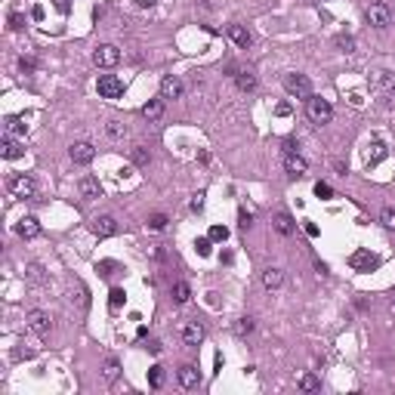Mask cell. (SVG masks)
Masks as SVG:
<instances>
[{"instance_id": "obj_1", "label": "cell", "mask_w": 395, "mask_h": 395, "mask_svg": "<svg viewBox=\"0 0 395 395\" xmlns=\"http://www.w3.org/2000/svg\"><path fill=\"white\" fill-rule=\"evenodd\" d=\"M306 118L315 124V127H324V124H330L334 120V105L328 102V99H321V96H309L306 99Z\"/></svg>"}, {"instance_id": "obj_2", "label": "cell", "mask_w": 395, "mask_h": 395, "mask_svg": "<svg viewBox=\"0 0 395 395\" xmlns=\"http://www.w3.org/2000/svg\"><path fill=\"white\" fill-rule=\"evenodd\" d=\"M6 188H10L12 198H34V194H38V182H34V176H28V173H16V176H10Z\"/></svg>"}, {"instance_id": "obj_3", "label": "cell", "mask_w": 395, "mask_h": 395, "mask_svg": "<svg viewBox=\"0 0 395 395\" xmlns=\"http://www.w3.org/2000/svg\"><path fill=\"white\" fill-rule=\"evenodd\" d=\"M284 90H287L294 99H309V96H312V80H309L306 74H287V78H284Z\"/></svg>"}, {"instance_id": "obj_4", "label": "cell", "mask_w": 395, "mask_h": 395, "mask_svg": "<svg viewBox=\"0 0 395 395\" xmlns=\"http://www.w3.org/2000/svg\"><path fill=\"white\" fill-rule=\"evenodd\" d=\"M364 16H368V22L374 25V28H389L392 25V10L386 6V4H370L368 10H364Z\"/></svg>"}, {"instance_id": "obj_5", "label": "cell", "mask_w": 395, "mask_h": 395, "mask_svg": "<svg viewBox=\"0 0 395 395\" xmlns=\"http://www.w3.org/2000/svg\"><path fill=\"white\" fill-rule=\"evenodd\" d=\"M96 90H99L102 99H120L124 96V80L114 78V74H102L99 84H96Z\"/></svg>"}, {"instance_id": "obj_6", "label": "cell", "mask_w": 395, "mask_h": 395, "mask_svg": "<svg viewBox=\"0 0 395 395\" xmlns=\"http://www.w3.org/2000/svg\"><path fill=\"white\" fill-rule=\"evenodd\" d=\"M93 62H96L99 68H114V65L120 62V50H118L114 44H102V46L93 52Z\"/></svg>"}, {"instance_id": "obj_7", "label": "cell", "mask_w": 395, "mask_h": 395, "mask_svg": "<svg viewBox=\"0 0 395 395\" xmlns=\"http://www.w3.org/2000/svg\"><path fill=\"white\" fill-rule=\"evenodd\" d=\"M284 170H287V176H290V179H300V176H306V173H309V160L302 158L300 152L284 154Z\"/></svg>"}, {"instance_id": "obj_8", "label": "cell", "mask_w": 395, "mask_h": 395, "mask_svg": "<svg viewBox=\"0 0 395 395\" xmlns=\"http://www.w3.org/2000/svg\"><path fill=\"white\" fill-rule=\"evenodd\" d=\"M25 321H28V330L31 334H38V336H46L50 334V315L44 309H31L25 315Z\"/></svg>"}, {"instance_id": "obj_9", "label": "cell", "mask_w": 395, "mask_h": 395, "mask_svg": "<svg viewBox=\"0 0 395 395\" xmlns=\"http://www.w3.org/2000/svg\"><path fill=\"white\" fill-rule=\"evenodd\" d=\"M349 266L355 268V272H374V268L380 266V260H376L370 250H355V254L349 256Z\"/></svg>"}, {"instance_id": "obj_10", "label": "cell", "mask_w": 395, "mask_h": 395, "mask_svg": "<svg viewBox=\"0 0 395 395\" xmlns=\"http://www.w3.org/2000/svg\"><path fill=\"white\" fill-rule=\"evenodd\" d=\"M16 235L25 238V241H34V238L40 235V222H38V216H22L19 222H16Z\"/></svg>"}, {"instance_id": "obj_11", "label": "cell", "mask_w": 395, "mask_h": 395, "mask_svg": "<svg viewBox=\"0 0 395 395\" xmlns=\"http://www.w3.org/2000/svg\"><path fill=\"white\" fill-rule=\"evenodd\" d=\"M182 343H186V346H201V343H204V324H201V321H186V328H182Z\"/></svg>"}, {"instance_id": "obj_12", "label": "cell", "mask_w": 395, "mask_h": 395, "mask_svg": "<svg viewBox=\"0 0 395 395\" xmlns=\"http://www.w3.org/2000/svg\"><path fill=\"white\" fill-rule=\"evenodd\" d=\"M160 99H182V80H179L176 74H167L164 80H160Z\"/></svg>"}, {"instance_id": "obj_13", "label": "cell", "mask_w": 395, "mask_h": 395, "mask_svg": "<svg viewBox=\"0 0 395 395\" xmlns=\"http://www.w3.org/2000/svg\"><path fill=\"white\" fill-rule=\"evenodd\" d=\"M68 154H71V160H74V164H90V160L96 158V148L90 146V142H74V146L68 148Z\"/></svg>"}, {"instance_id": "obj_14", "label": "cell", "mask_w": 395, "mask_h": 395, "mask_svg": "<svg viewBox=\"0 0 395 395\" xmlns=\"http://www.w3.org/2000/svg\"><path fill=\"white\" fill-rule=\"evenodd\" d=\"M93 235H96V238H112V235H118L114 216H96V220H93Z\"/></svg>"}, {"instance_id": "obj_15", "label": "cell", "mask_w": 395, "mask_h": 395, "mask_svg": "<svg viewBox=\"0 0 395 395\" xmlns=\"http://www.w3.org/2000/svg\"><path fill=\"white\" fill-rule=\"evenodd\" d=\"M228 40L235 46H241V50H247L250 44H254V34H250L244 25H228Z\"/></svg>"}, {"instance_id": "obj_16", "label": "cell", "mask_w": 395, "mask_h": 395, "mask_svg": "<svg viewBox=\"0 0 395 395\" xmlns=\"http://www.w3.org/2000/svg\"><path fill=\"white\" fill-rule=\"evenodd\" d=\"M80 194L86 198V201H96V198H102V186H99V179L96 176H84L80 182H78Z\"/></svg>"}, {"instance_id": "obj_17", "label": "cell", "mask_w": 395, "mask_h": 395, "mask_svg": "<svg viewBox=\"0 0 395 395\" xmlns=\"http://www.w3.org/2000/svg\"><path fill=\"white\" fill-rule=\"evenodd\" d=\"M198 383H201V374H198L194 364H182V368H179V386H182V389H194Z\"/></svg>"}, {"instance_id": "obj_18", "label": "cell", "mask_w": 395, "mask_h": 395, "mask_svg": "<svg viewBox=\"0 0 395 395\" xmlns=\"http://www.w3.org/2000/svg\"><path fill=\"white\" fill-rule=\"evenodd\" d=\"M281 284H284V272H281L278 266H268L266 272H262V287H266V290H278Z\"/></svg>"}, {"instance_id": "obj_19", "label": "cell", "mask_w": 395, "mask_h": 395, "mask_svg": "<svg viewBox=\"0 0 395 395\" xmlns=\"http://www.w3.org/2000/svg\"><path fill=\"white\" fill-rule=\"evenodd\" d=\"M0 154H4L6 160H16V158H22V146L12 136H4V142H0Z\"/></svg>"}, {"instance_id": "obj_20", "label": "cell", "mask_w": 395, "mask_h": 395, "mask_svg": "<svg viewBox=\"0 0 395 395\" xmlns=\"http://www.w3.org/2000/svg\"><path fill=\"white\" fill-rule=\"evenodd\" d=\"M160 114H164V99H148L146 105H142V118H148V120H158Z\"/></svg>"}, {"instance_id": "obj_21", "label": "cell", "mask_w": 395, "mask_h": 395, "mask_svg": "<svg viewBox=\"0 0 395 395\" xmlns=\"http://www.w3.org/2000/svg\"><path fill=\"white\" fill-rule=\"evenodd\" d=\"M173 300L179 302V306H182V302H188L192 300V287H188V281H182V278H179V281H173Z\"/></svg>"}, {"instance_id": "obj_22", "label": "cell", "mask_w": 395, "mask_h": 395, "mask_svg": "<svg viewBox=\"0 0 395 395\" xmlns=\"http://www.w3.org/2000/svg\"><path fill=\"white\" fill-rule=\"evenodd\" d=\"M275 232L287 238V235H294V232H296V226H294V220L287 216V213H278V216H275Z\"/></svg>"}, {"instance_id": "obj_23", "label": "cell", "mask_w": 395, "mask_h": 395, "mask_svg": "<svg viewBox=\"0 0 395 395\" xmlns=\"http://www.w3.org/2000/svg\"><path fill=\"white\" fill-rule=\"evenodd\" d=\"M235 84L244 90V93H250V90L256 86V74L254 71H235Z\"/></svg>"}, {"instance_id": "obj_24", "label": "cell", "mask_w": 395, "mask_h": 395, "mask_svg": "<svg viewBox=\"0 0 395 395\" xmlns=\"http://www.w3.org/2000/svg\"><path fill=\"white\" fill-rule=\"evenodd\" d=\"M386 142H374V146H370V158H368V167H376V164H380V160H386Z\"/></svg>"}, {"instance_id": "obj_25", "label": "cell", "mask_w": 395, "mask_h": 395, "mask_svg": "<svg viewBox=\"0 0 395 395\" xmlns=\"http://www.w3.org/2000/svg\"><path fill=\"white\" fill-rule=\"evenodd\" d=\"M130 160H133L136 167H146L148 160H152V154H148L146 146H133V148H130Z\"/></svg>"}, {"instance_id": "obj_26", "label": "cell", "mask_w": 395, "mask_h": 395, "mask_svg": "<svg viewBox=\"0 0 395 395\" xmlns=\"http://www.w3.org/2000/svg\"><path fill=\"white\" fill-rule=\"evenodd\" d=\"M164 380H167V374H164V368H160V364L148 368V386L152 389H160V386H164Z\"/></svg>"}, {"instance_id": "obj_27", "label": "cell", "mask_w": 395, "mask_h": 395, "mask_svg": "<svg viewBox=\"0 0 395 395\" xmlns=\"http://www.w3.org/2000/svg\"><path fill=\"white\" fill-rule=\"evenodd\" d=\"M105 133H108L112 139H124V136H127V124H120V120H108V124H105Z\"/></svg>"}, {"instance_id": "obj_28", "label": "cell", "mask_w": 395, "mask_h": 395, "mask_svg": "<svg viewBox=\"0 0 395 395\" xmlns=\"http://www.w3.org/2000/svg\"><path fill=\"white\" fill-rule=\"evenodd\" d=\"M254 328H256L254 318H238V321H235V334H238V336H250V334H254Z\"/></svg>"}, {"instance_id": "obj_29", "label": "cell", "mask_w": 395, "mask_h": 395, "mask_svg": "<svg viewBox=\"0 0 395 395\" xmlns=\"http://www.w3.org/2000/svg\"><path fill=\"white\" fill-rule=\"evenodd\" d=\"M300 389H302V392H318V389H321L318 376H315V374H302V376H300Z\"/></svg>"}, {"instance_id": "obj_30", "label": "cell", "mask_w": 395, "mask_h": 395, "mask_svg": "<svg viewBox=\"0 0 395 395\" xmlns=\"http://www.w3.org/2000/svg\"><path fill=\"white\" fill-rule=\"evenodd\" d=\"M124 300H127L124 287H112V294H108V306H112V312H118V309L124 306Z\"/></svg>"}, {"instance_id": "obj_31", "label": "cell", "mask_w": 395, "mask_h": 395, "mask_svg": "<svg viewBox=\"0 0 395 395\" xmlns=\"http://www.w3.org/2000/svg\"><path fill=\"white\" fill-rule=\"evenodd\" d=\"M167 216H164V213H152V216H148V228H154V232H164L167 228Z\"/></svg>"}, {"instance_id": "obj_32", "label": "cell", "mask_w": 395, "mask_h": 395, "mask_svg": "<svg viewBox=\"0 0 395 395\" xmlns=\"http://www.w3.org/2000/svg\"><path fill=\"white\" fill-rule=\"evenodd\" d=\"M102 374H105V380L112 383V380H118V374H120V364L114 362V358H108V362H105V370H102Z\"/></svg>"}, {"instance_id": "obj_33", "label": "cell", "mask_w": 395, "mask_h": 395, "mask_svg": "<svg viewBox=\"0 0 395 395\" xmlns=\"http://www.w3.org/2000/svg\"><path fill=\"white\" fill-rule=\"evenodd\" d=\"M380 222H383L389 232H395V207H383V213H380Z\"/></svg>"}, {"instance_id": "obj_34", "label": "cell", "mask_w": 395, "mask_h": 395, "mask_svg": "<svg viewBox=\"0 0 395 395\" xmlns=\"http://www.w3.org/2000/svg\"><path fill=\"white\" fill-rule=\"evenodd\" d=\"M6 133H25V124H22V118L10 114V118H6Z\"/></svg>"}, {"instance_id": "obj_35", "label": "cell", "mask_w": 395, "mask_h": 395, "mask_svg": "<svg viewBox=\"0 0 395 395\" xmlns=\"http://www.w3.org/2000/svg\"><path fill=\"white\" fill-rule=\"evenodd\" d=\"M336 46L343 50V52H355V40L349 38V34H340V38H336Z\"/></svg>"}, {"instance_id": "obj_36", "label": "cell", "mask_w": 395, "mask_h": 395, "mask_svg": "<svg viewBox=\"0 0 395 395\" xmlns=\"http://www.w3.org/2000/svg\"><path fill=\"white\" fill-rule=\"evenodd\" d=\"M28 281H31V284H40V281H44V268H40L38 262L28 266Z\"/></svg>"}, {"instance_id": "obj_37", "label": "cell", "mask_w": 395, "mask_h": 395, "mask_svg": "<svg viewBox=\"0 0 395 395\" xmlns=\"http://www.w3.org/2000/svg\"><path fill=\"white\" fill-rule=\"evenodd\" d=\"M376 84L386 86V90H395V78L389 74V71H380V74H376Z\"/></svg>"}, {"instance_id": "obj_38", "label": "cell", "mask_w": 395, "mask_h": 395, "mask_svg": "<svg viewBox=\"0 0 395 395\" xmlns=\"http://www.w3.org/2000/svg\"><path fill=\"white\" fill-rule=\"evenodd\" d=\"M228 238V228L226 226H213L210 228V241H226Z\"/></svg>"}, {"instance_id": "obj_39", "label": "cell", "mask_w": 395, "mask_h": 395, "mask_svg": "<svg viewBox=\"0 0 395 395\" xmlns=\"http://www.w3.org/2000/svg\"><path fill=\"white\" fill-rule=\"evenodd\" d=\"M114 268H118V262H112V260H105V262H99V272H102L105 278H112V275H114Z\"/></svg>"}, {"instance_id": "obj_40", "label": "cell", "mask_w": 395, "mask_h": 395, "mask_svg": "<svg viewBox=\"0 0 395 395\" xmlns=\"http://www.w3.org/2000/svg\"><path fill=\"white\" fill-rule=\"evenodd\" d=\"M194 247H198V254H201V256H210V238H198Z\"/></svg>"}, {"instance_id": "obj_41", "label": "cell", "mask_w": 395, "mask_h": 395, "mask_svg": "<svg viewBox=\"0 0 395 395\" xmlns=\"http://www.w3.org/2000/svg\"><path fill=\"white\" fill-rule=\"evenodd\" d=\"M315 194H318V198H330V194H334V188H330L328 182H315Z\"/></svg>"}, {"instance_id": "obj_42", "label": "cell", "mask_w": 395, "mask_h": 395, "mask_svg": "<svg viewBox=\"0 0 395 395\" xmlns=\"http://www.w3.org/2000/svg\"><path fill=\"white\" fill-rule=\"evenodd\" d=\"M250 222H254V216H250L247 210H241V213H238V226H241V228L247 232V228H250Z\"/></svg>"}, {"instance_id": "obj_43", "label": "cell", "mask_w": 395, "mask_h": 395, "mask_svg": "<svg viewBox=\"0 0 395 395\" xmlns=\"http://www.w3.org/2000/svg\"><path fill=\"white\" fill-rule=\"evenodd\" d=\"M192 210H194V213H201V210H204V192H198V194L192 198Z\"/></svg>"}, {"instance_id": "obj_44", "label": "cell", "mask_w": 395, "mask_h": 395, "mask_svg": "<svg viewBox=\"0 0 395 395\" xmlns=\"http://www.w3.org/2000/svg\"><path fill=\"white\" fill-rule=\"evenodd\" d=\"M22 25H25V19H22L19 12H12V16H10V28H12V31H19Z\"/></svg>"}, {"instance_id": "obj_45", "label": "cell", "mask_w": 395, "mask_h": 395, "mask_svg": "<svg viewBox=\"0 0 395 395\" xmlns=\"http://www.w3.org/2000/svg\"><path fill=\"white\" fill-rule=\"evenodd\" d=\"M294 152H300V142L296 139H284V154H294Z\"/></svg>"}, {"instance_id": "obj_46", "label": "cell", "mask_w": 395, "mask_h": 395, "mask_svg": "<svg viewBox=\"0 0 395 395\" xmlns=\"http://www.w3.org/2000/svg\"><path fill=\"white\" fill-rule=\"evenodd\" d=\"M56 4V10L62 12V16H68V10H71V0H52Z\"/></svg>"}, {"instance_id": "obj_47", "label": "cell", "mask_w": 395, "mask_h": 395, "mask_svg": "<svg viewBox=\"0 0 395 395\" xmlns=\"http://www.w3.org/2000/svg\"><path fill=\"white\" fill-rule=\"evenodd\" d=\"M31 16H34V22H44V16H46V12H44V6L38 4V6H34V10H31Z\"/></svg>"}, {"instance_id": "obj_48", "label": "cell", "mask_w": 395, "mask_h": 395, "mask_svg": "<svg viewBox=\"0 0 395 395\" xmlns=\"http://www.w3.org/2000/svg\"><path fill=\"white\" fill-rule=\"evenodd\" d=\"M19 68L25 71V74H31V71H34V59H22V62H19Z\"/></svg>"}, {"instance_id": "obj_49", "label": "cell", "mask_w": 395, "mask_h": 395, "mask_svg": "<svg viewBox=\"0 0 395 395\" xmlns=\"http://www.w3.org/2000/svg\"><path fill=\"white\" fill-rule=\"evenodd\" d=\"M306 235H309V238H318V226H315V222H306Z\"/></svg>"}, {"instance_id": "obj_50", "label": "cell", "mask_w": 395, "mask_h": 395, "mask_svg": "<svg viewBox=\"0 0 395 395\" xmlns=\"http://www.w3.org/2000/svg\"><path fill=\"white\" fill-rule=\"evenodd\" d=\"M275 112H278V114L284 118V114H290V105H287V102H281V105H278V108H275Z\"/></svg>"}, {"instance_id": "obj_51", "label": "cell", "mask_w": 395, "mask_h": 395, "mask_svg": "<svg viewBox=\"0 0 395 395\" xmlns=\"http://www.w3.org/2000/svg\"><path fill=\"white\" fill-rule=\"evenodd\" d=\"M148 352H154V355L160 352V343H158V340H152V343H148Z\"/></svg>"}, {"instance_id": "obj_52", "label": "cell", "mask_w": 395, "mask_h": 395, "mask_svg": "<svg viewBox=\"0 0 395 395\" xmlns=\"http://www.w3.org/2000/svg\"><path fill=\"white\" fill-rule=\"evenodd\" d=\"M136 4H139V6H146V10H148V6H154V4H158V0H136Z\"/></svg>"}, {"instance_id": "obj_53", "label": "cell", "mask_w": 395, "mask_h": 395, "mask_svg": "<svg viewBox=\"0 0 395 395\" xmlns=\"http://www.w3.org/2000/svg\"><path fill=\"white\" fill-rule=\"evenodd\" d=\"M389 306H392V309H395V290H392V296H389Z\"/></svg>"}]
</instances>
